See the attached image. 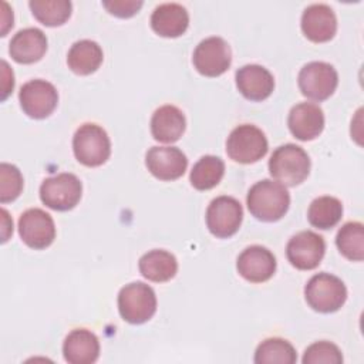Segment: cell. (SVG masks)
<instances>
[{
	"instance_id": "obj_1",
	"label": "cell",
	"mask_w": 364,
	"mask_h": 364,
	"mask_svg": "<svg viewBox=\"0 0 364 364\" xmlns=\"http://www.w3.org/2000/svg\"><path fill=\"white\" fill-rule=\"evenodd\" d=\"M249 212L262 222H276L282 219L289 206L290 195L282 183L270 179L256 182L247 192Z\"/></svg>"
},
{
	"instance_id": "obj_2",
	"label": "cell",
	"mask_w": 364,
	"mask_h": 364,
	"mask_svg": "<svg viewBox=\"0 0 364 364\" xmlns=\"http://www.w3.org/2000/svg\"><path fill=\"white\" fill-rule=\"evenodd\" d=\"M269 172L283 186L300 185L310 172L307 152L294 144H284L276 148L269 159Z\"/></svg>"
},
{
	"instance_id": "obj_3",
	"label": "cell",
	"mask_w": 364,
	"mask_h": 364,
	"mask_svg": "<svg viewBox=\"0 0 364 364\" xmlns=\"http://www.w3.org/2000/svg\"><path fill=\"white\" fill-rule=\"evenodd\" d=\"M307 304L318 313H334L343 307L347 300L346 284L334 274H314L304 287Z\"/></svg>"
},
{
	"instance_id": "obj_4",
	"label": "cell",
	"mask_w": 364,
	"mask_h": 364,
	"mask_svg": "<svg viewBox=\"0 0 364 364\" xmlns=\"http://www.w3.org/2000/svg\"><path fill=\"white\" fill-rule=\"evenodd\" d=\"M121 317L131 324H142L156 311V296L151 286L142 282L125 284L118 293Z\"/></svg>"
},
{
	"instance_id": "obj_5",
	"label": "cell",
	"mask_w": 364,
	"mask_h": 364,
	"mask_svg": "<svg viewBox=\"0 0 364 364\" xmlns=\"http://www.w3.org/2000/svg\"><path fill=\"white\" fill-rule=\"evenodd\" d=\"M73 151L80 164L94 168L107 162L111 155V142L100 125L82 124L74 134Z\"/></svg>"
},
{
	"instance_id": "obj_6",
	"label": "cell",
	"mask_w": 364,
	"mask_h": 364,
	"mask_svg": "<svg viewBox=\"0 0 364 364\" xmlns=\"http://www.w3.org/2000/svg\"><path fill=\"white\" fill-rule=\"evenodd\" d=\"M269 145L262 129L250 124L236 127L226 141L228 156L239 164H253L267 154Z\"/></svg>"
},
{
	"instance_id": "obj_7",
	"label": "cell",
	"mask_w": 364,
	"mask_h": 364,
	"mask_svg": "<svg viewBox=\"0 0 364 364\" xmlns=\"http://www.w3.org/2000/svg\"><path fill=\"white\" fill-rule=\"evenodd\" d=\"M82 185L73 173H58L46 178L40 186L41 202L54 210H70L81 199Z\"/></svg>"
},
{
	"instance_id": "obj_8",
	"label": "cell",
	"mask_w": 364,
	"mask_h": 364,
	"mask_svg": "<svg viewBox=\"0 0 364 364\" xmlns=\"http://www.w3.org/2000/svg\"><path fill=\"white\" fill-rule=\"evenodd\" d=\"M297 80L304 97L313 101H324L336 91L338 74L328 63L311 61L300 70Z\"/></svg>"
},
{
	"instance_id": "obj_9",
	"label": "cell",
	"mask_w": 364,
	"mask_h": 364,
	"mask_svg": "<svg viewBox=\"0 0 364 364\" xmlns=\"http://www.w3.org/2000/svg\"><path fill=\"white\" fill-rule=\"evenodd\" d=\"M242 205L232 196H218L206 209V226L213 236L220 239L235 235L242 225Z\"/></svg>"
},
{
	"instance_id": "obj_10",
	"label": "cell",
	"mask_w": 364,
	"mask_h": 364,
	"mask_svg": "<svg viewBox=\"0 0 364 364\" xmlns=\"http://www.w3.org/2000/svg\"><path fill=\"white\" fill-rule=\"evenodd\" d=\"M18 101L24 114L34 119H43L55 109L58 92L51 82L37 78L23 84Z\"/></svg>"
},
{
	"instance_id": "obj_11",
	"label": "cell",
	"mask_w": 364,
	"mask_h": 364,
	"mask_svg": "<svg viewBox=\"0 0 364 364\" xmlns=\"http://www.w3.org/2000/svg\"><path fill=\"white\" fill-rule=\"evenodd\" d=\"M192 61L202 75L218 77L230 67L232 51L223 38L213 36L202 40L196 46Z\"/></svg>"
},
{
	"instance_id": "obj_12",
	"label": "cell",
	"mask_w": 364,
	"mask_h": 364,
	"mask_svg": "<svg viewBox=\"0 0 364 364\" xmlns=\"http://www.w3.org/2000/svg\"><path fill=\"white\" fill-rule=\"evenodd\" d=\"M326 252L324 239L311 230H303L291 236L286 246V256L291 266L299 270L316 269Z\"/></svg>"
},
{
	"instance_id": "obj_13",
	"label": "cell",
	"mask_w": 364,
	"mask_h": 364,
	"mask_svg": "<svg viewBox=\"0 0 364 364\" xmlns=\"http://www.w3.org/2000/svg\"><path fill=\"white\" fill-rule=\"evenodd\" d=\"M18 233L28 247L40 250L48 247L54 242L55 225L46 210L31 208L21 213L18 219Z\"/></svg>"
},
{
	"instance_id": "obj_14",
	"label": "cell",
	"mask_w": 364,
	"mask_h": 364,
	"mask_svg": "<svg viewBox=\"0 0 364 364\" xmlns=\"http://www.w3.org/2000/svg\"><path fill=\"white\" fill-rule=\"evenodd\" d=\"M239 274L250 283L267 282L276 272L274 255L263 246L253 245L246 247L236 262Z\"/></svg>"
},
{
	"instance_id": "obj_15",
	"label": "cell",
	"mask_w": 364,
	"mask_h": 364,
	"mask_svg": "<svg viewBox=\"0 0 364 364\" xmlns=\"http://www.w3.org/2000/svg\"><path fill=\"white\" fill-rule=\"evenodd\" d=\"M145 165L155 178L175 181L185 173L188 159L176 146H152L145 155Z\"/></svg>"
},
{
	"instance_id": "obj_16",
	"label": "cell",
	"mask_w": 364,
	"mask_h": 364,
	"mask_svg": "<svg viewBox=\"0 0 364 364\" xmlns=\"http://www.w3.org/2000/svg\"><path fill=\"white\" fill-rule=\"evenodd\" d=\"M301 31L313 43H326L337 31V18L333 9L318 3L304 9L301 14Z\"/></svg>"
},
{
	"instance_id": "obj_17",
	"label": "cell",
	"mask_w": 364,
	"mask_h": 364,
	"mask_svg": "<svg viewBox=\"0 0 364 364\" xmlns=\"http://www.w3.org/2000/svg\"><path fill=\"white\" fill-rule=\"evenodd\" d=\"M287 125L294 138L311 141L317 138L324 128L323 109L313 102L296 104L289 112Z\"/></svg>"
},
{
	"instance_id": "obj_18",
	"label": "cell",
	"mask_w": 364,
	"mask_h": 364,
	"mask_svg": "<svg viewBox=\"0 0 364 364\" xmlns=\"http://www.w3.org/2000/svg\"><path fill=\"white\" fill-rule=\"evenodd\" d=\"M236 87L245 98L263 101L273 92L274 78L267 68L259 64H247L236 71Z\"/></svg>"
},
{
	"instance_id": "obj_19",
	"label": "cell",
	"mask_w": 364,
	"mask_h": 364,
	"mask_svg": "<svg viewBox=\"0 0 364 364\" xmlns=\"http://www.w3.org/2000/svg\"><path fill=\"white\" fill-rule=\"evenodd\" d=\"M47 37L36 27H28L17 31L10 41L9 53L16 63L33 64L46 54Z\"/></svg>"
},
{
	"instance_id": "obj_20",
	"label": "cell",
	"mask_w": 364,
	"mask_h": 364,
	"mask_svg": "<svg viewBox=\"0 0 364 364\" xmlns=\"http://www.w3.org/2000/svg\"><path fill=\"white\" fill-rule=\"evenodd\" d=\"M64 360L70 364H91L100 355V341L87 328H75L63 343Z\"/></svg>"
},
{
	"instance_id": "obj_21",
	"label": "cell",
	"mask_w": 364,
	"mask_h": 364,
	"mask_svg": "<svg viewBox=\"0 0 364 364\" xmlns=\"http://www.w3.org/2000/svg\"><path fill=\"white\" fill-rule=\"evenodd\" d=\"M189 26L186 9L178 3H164L155 7L151 16V27L161 37H179Z\"/></svg>"
},
{
	"instance_id": "obj_22",
	"label": "cell",
	"mask_w": 364,
	"mask_h": 364,
	"mask_svg": "<svg viewBox=\"0 0 364 364\" xmlns=\"http://www.w3.org/2000/svg\"><path fill=\"white\" fill-rule=\"evenodd\" d=\"M186 128L183 112L175 105L159 107L151 118V134L154 139L172 144L178 141Z\"/></svg>"
},
{
	"instance_id": "obj_23",
	"label": "cell",
	"mask_w": 364,
	"mask_h": 364,
	"mask_svg": "<svg viewBox=\"0 0 364 364\" xmlns=\"http://www.w3.org/2000/svg\"><path fill=\"white\" fill-rule=\"evenodd\" d=\"M138 267L145 279L155 283H164L176 274L178 262L172 253L162 249H154L141 256Z\"/></svg>"
},
{
	"instance_id": "obj_24",
	"label": "cell",
	"mask_w": 364,
	"mask_h": 364,
	"mask_svg": "<svg viewBox=\"0 0 364 364\" xmlns=\"http://www.w3.org/2000/svg\"><path fill=\"white\" fill-rule=\"evenodd\" d=\"M102 58L104 54L98 43L92 40H80L71 46L67 54V64L73 73L88 75L100 68Z\"/></svg>"
},
{
	"instance_id": "obj_25",
	"label": "cell",
	"mask_w": 364,
	"mask_h": 364,
	"mask_svg": "<svg viewBox=\"0 0 364 364\" xmlns=\"http://www.w3.org/2000/svg\"><path fill=\"white\" fill-rule=\"evenodd\" d=\"M343 216V205L334 196H318L316 198L307 210V219L311 226L317 229L334 228Z\"/></svg>"
},
{
	"instance_id": "obj_26",
	"label": "cell",
	"mask_w": 364,
	"mask_h": 364,
	"mask_svg": "<svg viewBox=\"0 0 364 364\" xmlns=\"http://www.w3.org/2000/svg\"><path fill=\"white\" fill-rule=\"evenodd\" d=\"M225 162L215 155L202 156L192 168L189 181L198 191H208L215 188L223 178Z\"/></svg>"
},
{
	"instance_id": "obj_27",
	"label": "cell",
	"mask_w": 364,
	"mask_h": 364,
	"mask_svg": "<svg viewBox=\"0 0 364 364\" xmlns=\"http://www.w3.org/2000/svg\"><path fill=\"white\" fill-rule=\"evenodd\" d=\"M297 354L294 347L283 338L273 337L262 341L255 353L256 364H294Z\"/></svg>"
},
{
	"instance_id": "obj_28",
	"label": "cell",
	"mask_w": 364,
	"mask_h": 364,
	"mask_svg": "<svg viewBox=\"0 0 364 364\" xmlns=\"http://www.w3.org/2000/svg\"><path fill=\"white\" fill-rule=\"evenodd\" d=\"M336 245L340 253L353 262L364 259V226L360 222L343 225L337 233Z\"/></svg>"
},
{
	"instance_id": "obj_29",
	"label": "cell",
	"mask_w": 364,
	"mask_h": 364,
	"mask_svg": "<svg viewBox=\"0 0 364 364\" xmlns=\"http://www.w3.org/2000/svg\"><path fill=\"white\" fill-rule=\"evenodd\" d=\"M33 16L44 26L55 27L64 24L70 16L73 4L68 0H31L28 3Z\"/></svg>"
},
{
	"instance_id": "obj_30",
	"label": "cell",
	"mask_w": 364,
	"mask_h": 364,
	"mask_svg": "<svg viewBox=\"0 0 364 364\" xmlns=\"http://www.w3.org/2000/svg\"><path fill=\"white\" fill-rule=\"evenodd\" d=\"M23 189V176L16 165H0V202L7 203L18 198Z\"/></svg>"
},
{
	"instance_id": "obj_31",
	"label": "cell",
	"mask_w": 364,
	"mask_h": 364,
	"mask_svg": "<svg viewBox=\"0 0 364 364\" xmlns=\"http://www.w3.org/2000/svg\"><path fill=\"white\" fill-rule=\"evenodd\" d=\"M301 361L303 364H340L343 363V354L336 344L317 341L306 348Z\"/></svg>"
},
{
	"instance_id": "obj_32",
	"label": "cell",
	"mask_w": 364,
	"mask_h": 364,
	"mask_svg": "<svg viewBox=\"0 0 364 364\" xmlns=\"http://www.w3.org/2000/svg\"><path fill=\"white\" fill-rule=\"evenodd\" d=\"M102 6L108 10V13L127 18L138 13V10L142 7V1L136 0H109V1H102Z\"/></svg>"
},
{
	"instance_id": "obj_33",
	"label": "cell",
	"mask_w": 364,
	"mask_h": 364,
	"mask_svg": "<svg viewBox=\"0 0 364 364\" xmlns=\"http://www.w3.org/2000/svg\"><path fill=\"white\" fill-rule=\"evenodd\" d=\"M14 88V75L9 64L1 61V101H4Z\"/></svg>"
},
{
	"instance_id": "obj_34",
	"label": "cell",
	"mask_w": 364,
	"mask_h": 364,
	"mask_svg": "<svg viewBox=\"0 0 364 364\" xmlns=\"http://www.w3.org/2000/svg\"><path fill=\"white\" fill-rule=\"evenodd\" d=\"M1 7H3V11H1V34L0 36H6L7 30L13 27V10H10L6 1L1 3Z\"/></svg>"
},
{
	"instance_id": "obj_35",
	"label": "cell",
	"mask_w": 364,
	"mask_h": 364,
	"mask_svg": "<svg viewBox=\"0 0 364 364\" xmlns=\"http://www.w3.org/2000/svg\"><path fill=\"white\" fill-rule=\"evenodd\" d=\"M1 242L4 243L9 236L13 233V220L9 218V213L6 209H1Z\"/></svg>"
}]
</instances>
